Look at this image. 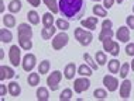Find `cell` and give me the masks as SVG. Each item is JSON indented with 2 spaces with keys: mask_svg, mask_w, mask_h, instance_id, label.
Returning a JSON list of instances; mask_svg holds the SVG:
<instances>
[{
  "mask_svg": "<svg viewBox=\"0 0 134 101\" xmlns=\"http://www.w3.org/2000/svg\"><path fill=\"white\" fill-rule=\"evenodd\" d=\"M111 27H113V21L111 20L106 18L102 21V30H111Z\"/></svg>",
  "mask_w": 134,
  "mask_h": 101,
  "instance_id": "obj_39",
  "label": "cell"
},
{
  "mask_svg": "<svg viewBox=\"0 0 134 101\" xmlns=\"http://www.w3.org/2000/svg\"><path fill=\"white\" fill-rule=\"evenodd\" d=\"M41 81V77H40V73H34V72H30V74L27 76V83L30 87H35V86L40 84Z\"/></svg>",
  "mask_w": 134,
  "mask_h": 101,
  "instance_id": "obj_20",
  "label": "cell"
},
{
  "mask_svg": "<svg viewBox=\"0 0 134 101\" xmlns=\"http://www.w3.org/2000/svg\"><path fill=\"white\" fill-rule=\"evenodd\" d=\"M90 87V80L88 76H81V77L75 79L74 81V91L76 94H82L83 91H86Z\"/></svg>",
  "mask_w": 134,
  "mask_h": 101,
  "instance_id": "obj_5",
  "label": "cell"
},
{
  "mask_svg": "<svg viewBox=\"0 0 134 101\" xmlns=\"http://www.w3.org/2000/svg\"><path fill=\"white\" fill-rule=\"evenodd\" d=\"M83 59H85V62L88 63V65H89L90 67H92L93 70H97V69H99V66H100V65L97 63V62H96V59H93V58L90 56L89 53H85V55H83Z\"/></svg>",
  "mask_w": 134,
  "mask_h": 101,
  "instance_id": "obj_31",
  "label": "cell"
},
{
  "mask_svg": "<svg viewBox=\"0 0 134 101\" xmlns=\"http://www.w3.org/2000/svg\"><path fill=\"white\" fill-rule=\"evenodd\" d=\"M95 59H96V62L99 63L100 66L107 65V56H106V53H104L103 51H97V52L95 53Z\"/></svg>",
  "mask_w": 134,
  "mask_h": 101,
  "instance_id": "obj_33",
  "label": "cell"
},
{
  "mask_svg": "<svg viewBox=\"0 0 134 101\" xmlns=\"http://www.w3.org/2000/svg\"><path fill=\"white\" fill-rule=\"evenodd\" d=\"M76 72H78V67H76V65L75 63H66V66H65V69H64V76H65V79L66 80H72V79H75V74H76Z\"/></svg>",
  "mask_w": 134,
  "mask_h": 101,
  "instance_id": "obj_15",
  "label": "cell"
},
{
  "mask_svg": "<svg viewBox=\"0 0 134 101\" xmlns=\"http://www.w3.org/2000/svg\"><path fill=\"white\" fill-rule=\"evenodd\" d=\"M51 69V63H49V60H42L41 63L38 65V73L40 74H47Z\"/></svg>",
  "mask_w": 134,
  "mask_h": 101,
  "instance_id": "obj_30",
  "label": "cell"
},
{
  "mask_svg": "<svg viewBox=\"0 0 134 101\" xmlns=\"http://www.w3.org/2000/svg\"><path fill=\"white\" fill-rule=\"evenodd\" d=\"M92 2H96V3H99V2H100V0H92Z\"/></svg>",
  "mask_w": 134,
  "mask_h": 101,
  "instance_id": "obj_48",
  "label": "cell"
},
{
  "mask_svg": "<svg viewBox=\"0 0 134 101\" xmlns=\"http://www.w3.org/2000/svg\"><path fill=\"white\" fill-rule=\"evenodd\" d=\"M130 94H131V80L124 79V80H123V83L120 84V98L129 100Z\"/></svg>",
  "mask_w": 134,
  "mask_h": 101,
  "instance_id": "obj_13",
  "label": "cell"
},
{
  "mask_svg": "<svg viewBox=\"0 0 134 101\" xmlns=\"http://www.w3.org/2000/svg\"><path fill=\"white\" fill-rule=\"evenodd\" d=\"M19 45L21 46V49H23V51H31L32 41H31V39H21V41H19Z\"/></svg>",
  "mask_w": 134,
  "mask_h": 101,
  "instance_id": "obj_36",
  "label": "cell"
},
{
  "mask_svg": "<svg viewBox=\"0 0 134 101\" xmlns=\"http://www.w3.org/2000/svg\"><path fill=\"white\" fill-rule=\"evenodd\" d=\"M61 80H62V73H61L59 70H54L52 73L48 74V77H47V86L49 87V90L55 91V90H58V87H59Z\"/></svg>",
  "mask_w": 134,
  "mask_h": 101,
  "instance_id": "obj_6",
  "label": "cell"
},
{
  "mask_svg": "<svg viewBox=\"0 0 134 101\" xmlns=\"http://www.w3.org/2000/svg\"><path fill=\"white\" fill-rule=\"evenodd\" d=\"M7 86H9V94L12 97H19L21 94V86L17 81H10Z\"/></svg>",
  "mask_w": 134,
  "mask_h": 101,
  "instance_id": "obj_17",
  "label": "cell"
},
{
  "mask_svg": "<svg viewBox=\"0 0 134 101\" xmlns=\"http://www.w3.org/2000/svg\"><path fill=\"white\" fill-rule=\"evenodd\" d=\"M130 66H131V70H133V72H134V59H133V60H131V65H130Z\"/></svg>",
  "mask_w": 134,
  "mask_h": 101,
  "instance_id": "obj_46",
  "label": "cell"
},
{
  "mask_svg": "<svg viewBox=\"0 0 134 101\" xmlns=\"http://www.w3.org/2000/svg\"><path fill=\"white\" fill-rule=\"evenodd\" d=\"M74 35H75V38H76V41H79V44H81L82 46H88L90 42H92V39H93L92 31L83 30L82 25H81V27H78V28H75Z\"/></svg>",
  "mask_w": 134,
  "mask_h": 101,
  "instance_id": "obj_2",
  "label": "cell"
},
{
  "mask_svg": "<svg viewBox=\"0 0 134 101\" xmlns=\"http://www.w3.org/2000/svg\"><path fill=\"white\" fill-rule=\"evenodd\" d=\"M7 91H9V86H6L4 83H2V84H0V96L4 97L7 94Z\"/></svg>",
  "mask_w": 134,
  "mask_h": 101,
  "instance_id": "obj_41",
  "label": "cell"
},
{
  "mask_svg": "<svg viewBox=\"0 0 134 101\" xmlns=\"http://www.w3.org/2000/svg\"><path fill=\"white\" fill-rule=\"evenodd\" d=\"M28 3L32 6V7H38L40 6V3H41V0H27Z\"/></svg>",
  "mask_w": 134,
  "mask_h": 101,
  "instance_id": "obj_43",
  "label": "cell"
},
{
  "mask_svg": "<svg viewBox=\"0 0 134 101\" xmlns=\"http://www.w3.org/2000/svg\"><path fill=\"white\" fill-rule=\"evenodd\" d=\"M0 41H2L3 44H9V42L13 41V34L10 30H7V27L0 30Z\"/></svg>",
  "mask_w": 134,
  "mask_h": 101,
  "instance_id": "obj_19",
  "label": "cell"
},
{
  "mask_svg": "<svg viewBox=\"0 0 134 101\" xmlns=\"http://www.w3.org/2000/svg\"><path fill=\"white\" fill-rule=\"evenodd\" d=\"M116 38H117V41L123 42V44H127L130 41V28L127 25H121V27H119L117 32H116Z\"/></svg>",
  "mask_w": 134,
  "mask_h": 101,
  "instance_id": "obj_11",
  "label": "cell"
},
{
  "mask_svg": "<svg viewBox=\"0 0 134 101\" xmlns=\"http://www.w3.org/2000/svg\"><path fill=\"white\" fill-rule=\"evenodd\" d=\"M17 37H19V41H21V39H32L31 25L27 23L19 24V27H17Z\"/></svg>",
  "mask_w": 134,
  "mask_h": 101,
  "instance_id": "obj_7",
  "label": "cell"
},
{
  "mask_svg": "<svg viewBox=\"0 0 134 101\" xmlns=\"http://www.w3.org/2000/svg\"><path fill=\"white\" fill-rule=\"evenodd\" d=\"M114 3H116V0H103V6L106 7L107 10H109V9H111Z\"/></svg>",
  "mask_w": 134,
  "mask_h": 101,
  "instance_id": "obj_42",
  "label": "cell"
},
{
  "mask_svg": "<svg viewBox=\"0 0 134 101\" xmlns=\"http://www.w3.org/2000/svg\"><path fill=\"white\" fill-rule=\"evenodd\" d=\"M74 97V90L72 89H64L59 94V100L61 101H69Z\"/></svg>",
  "mask_w": 134,
  "mask_h": 101,
  "instance_id": "obj_32",
  "label": "cell"
},
{
  "mask_svg": "<svg viewBox=\"0 0 134 101\" xmlns=\"http://www.w3.org/2000/svg\"><path fill=\"white\" fill-rule=\"evenodd\" d=\"M0 80L4 81L6 79H13L14 76H16V72L13 70V67L10 66H6V65H2L0 66Z\"/></svg>",
  "mask_w": 134,
  "mask_h": 101,
  "instance_id": "obj_14",
  "label": "cell"
},
{
  "mask_svg": "<svg viewBox=\"0 0 134 101\" xmlns=\"http://www.w3.org/2000/svg\"><path fill=\"white\" fill-rule=\"evenodd\" d=\"M123 2H124V0H116V3H119V4H121Z\"/></svg>",
  "mask_w": 134,
  "mask_h": 101,
  "instance_id": "obj_47",
  "label": "cell"
},
{
  "mask_svg": "<svg viewBox=\"0 0 134 101\" xmlns=\"http://www.w3.org/2000/svg\"><path fill=\"white\" fill-rule=\"evenodd\" d=\"M93 97H95L96 100H106L107 98V89H96L95 91H93Z\"/></svg>",
  "mask_w": 134,
  "mask_h": 101,
  "instance_id": "obj_34",
  "label": "cell"
},
{
  "mask_svg": "<svg viewBox=\"0 0 134 101\" xmlns=\"http://www.w3.org/2000/svg\"><path fill=\"white\" fill-rule=\"evenodd\" d=\"M9 59H10V63L13 66H19L23 62L21 59V46L20 45H12L9 49Z\"/></svg>",
  "mask_w": 134,
  "mask_h": 101,
  "instance_id": "obj_4",
  "label": "cell"
},
{
  "mask_svg": "<svg viewBox=\"0 0 134 101\" xmlns=\"http://www.w3.org/2000/svg\"><path fill=\"white\" fill-rule=\"evenodd\" d=\"M97 23H99V17H96V16L81 20V25L83 28H86V30H89V31H95L96 27H97Z\"/></svg>",
  "mask_w": 134,
  "mask_h": 101,
  "instance_id": "obj_12",
  "label": "cell"
},
{
  "mask_svg": "<svg viewBox=\"0 0 134 101\" xmlns=\"http://www.w3.org/2000/svg\"><path fill=\"white\" fill-rule=\"evenodd\" d=\"M92 72H93V69L89 66L88 63H82L81 66L78 67V74L79 76H92Z\"/></svg>",
  "mask_w": 134,
  "mask_h": 101,
  "instance_id": "obj_27",
  "label": "cell"
},
{
  "mask_svg": "<svg viewBox=\"0 0 134 101\" xmlns=\"http://www.w3.org/2000/svg\"><path fill=\"white\" fill-rule=\"evenodd\" d=\"M41 21H42V25L44 27H52L54 24H55V18H54V13H44L42 14V18H41Z\"/></svg>",
  "mask_w": 134,
  "mask_h": 101,
  "instance_id": "obj_22",
  "label": "cell"
},
{
  "mask_svg": "<svg viewBox=\"0 0 134 101\" xmlns=\"http://www.w3.org/2000/svg\"><path fill=\"white\" fill-rule=\"evenodd\" d=\"M35 63H37V58L34 53H26L23 58V62H21V67L26 72H31L35 67Z\"/></svg>",
  "mask_w": 134,
  "mask_h": 101,
  "instance_id": "obj_9",
  "label": "cell"
},
{
  "mask_svg": "<svg viewBox=\"0 0 134 101\" xmlns=\"http://www.w3.org/2000/svg\"><path fill=\"white\" fill-rule=\"evenodd\" d=\"M35 96H37L38 101H48L49 100V91H48L47 87H38Z\"/></svg>",
  "mask_w": 134,
  "mask_h": 101,
  "instance_id": "obj_23",
  "label": "cell"
},
{
  "mask_svg": "<svg viewBox=\"0 0 134 101\" xmlns=\"http://www.w3.org/2000/svg\"><path fill=\"white\" fill-rule=\"evenodd\" d=\"M2 21H3V24H4V27H7V28L16 27V17L13 16V13L12 14H4V16L2 17Z\"/></svg>",
  "mask_w": 134,
  "mask_h": 101,
  "instance_id": "obj_24",
  "label": "cell"
},
{
  "mask_svg": "<svg viewBox=\"0 0 134 101\" xmlns=\"http://www.w3.org/2000/svg\"><path fill=\"white\" fill-rule=\"evenodd\" d=\"M57 25H52V27H44L41 30V37L42 39H51L55 37V34H57Z\"/></svg>",
  "mask_w": 134,
  "mask_h": 101,
  "instance_id": "obj_16",
  "label": "cell"
},
{
  "mask_svg": "<svg viewBox=\"0 0 134 101\" xmlns=\"http://www.w3.org/2000/svg\"><path fill=\"white\" fill-rule=\"evenodd\" d=\"M42 2H44V4L49 9L51 13H54V14L59 13V3H58L57 0H42Z\"/></svg>",
  "mask_w": 134,
  "mask_h": 101,
  "instance_id": "obj_26",
  "label": "cell"
},
{
  "mask_svg": "<svg viewBox=\"0 0 134 101\" xmlns=\"http://www.w3.org/2000/svg\"><path fill=\"white\" fill-rule=\"evenodd\" d=\"M92 11L96 17H100V18H106L107 17V9L104 6H100L99 3H96V4L93 6Z\"/></svg>",
  "mask_w": 134,
  "mask_h": 101,
  "instance_id": "obj_18",
  "label": "cell"
},
{
  "mask_svg": "<svg viewBox=\"0 0 134 101\" xmlns=\"http://www.w3.org/2000/svg\"><path fill=\"white\" fill-rule=\"evenodd\" d=\"M21 7H23V4H21L20 0H12V2L9 3V6H7V9H9L10 13L16 14V13L21 11Z\"/></svg>",
  "mask_w": 134,
  "mask_h": 101,
  "instance_id": "obj_25",
  "label": "cell"
},
{
  "mask_svg": "<svg viewBox=\"0 0 134 101\" xmlns=\"http://www.w3.org/2000/svg\"><path fill=\"white\" fill-rule=\"evenodd\" d=\"M102 44H103V51L104 52H109L111 56H117L120 53V45H119V42L113 41L111 38L103 41Z\"/></svg>",
  "mask_w": 134,
  "mask_h": 101,
  "instance_id": "obj_8",
  "label": "cell"
},
{
  "mask_svg": "<svg viewBox=\"0 0 134 101\" xmlns=\"http://www.w3.org/2000/svg\"><path fill=\"white\" fill-rule=\"evenodd\" d=\"M114 35L116 34L113 32V30H102L100 34H99V41L103 42V41H106V39H109V38H113Z\"/></svg>",
  "mask_w": 134,
  "mask_h": 101,
  "instance_id": "obj_35",
  "label": "cell"
},
{
  "mask_svg": "<svg viewBox=\"0 0 134 101\" xmlns=\"http://www.w3.org/2000/svg\"><path fill=\"white\" fill-rule=\"evenodd\" d=\"M120 67H121V65H120V62H119L117 59H111V60H109V63H107V69H109V72H110L111 74H117L119 72H120Z\"/></svg>",
  "mask_w": 134,
  "mask_h": 101,
  "instance_id": "obj_21",
  "label": "cell"
},
{
  "mask_svg": "<svg viewBox=\"0 0 134 101\" xmlns=\"http://www.w3.org/2000/svg\"><path fill=\"white\" fill-rule=\"evenodd\" d=\"M124 51H126V53H127L129 56H134V42H127L126 44V48H124Z\"/></svg>",
  "mask_w": 134,
  "mask_h": 101,
  "instance_id": "obj_38",
  "label": "cell"
},
{
  "mask_svg": "<svg viewBox=\"0 0 134 101\" xmlns=\"http://www.w3.org/2000/svg\"><path fill=\"white\" fill-rule=\"evenodd\" d=\"M126 24H127V27L130 30H134V14H131V16H129L126 18Z\"/></svg>",
  "mask_w": 134,
  "mask_h": 101,
  "instance_id": "obj_40",
  "label": "cell"
},
{
  "mask_svg": "<svg viewBox=\"0 0 134 101\" xmlns=\"http://www.w3.org/2000/svg\"><path fill=\"white\" fill-rule=\"evenodd\" d=\"M131 69V66H130V63H123L121 65V67H120V72H119V73H120V77L121 79H126L127 77V74H129V70Z\"/></svg>",
  "mask_w": 134,
  "mask_h": 101,
  "instance_id": "obj_37",
  "label": "cell"
},
{
  "mask_svg": "<svg viewBox=\"0 0 134 101\" xmlns=\"http://www.w3.org/2000/svg\"><path fill=\"white\" fill-rule=\"evenodd\" d=\"M133 11H134V7H133Z\"/></svg>",
  "mask_w": 134,
  "mask_h": 101,
  "instance_id": "obj_49",
  "label": "cell"
},
{
  "mask_svg": "<svg viewBox=\"0 0 134 101\" xmlns=\"http://www.w3.org/2000/svg\"><path fill=\"white\" fill-rule=\"evenodd\" d=\"M4 10H6V4H4V2H3V0H0V11L4 13Z\"/></svg>",
  "mask_w": 134,
  "mask_h": 101,
  "instance_id": "obj_44",
  "label": "cell"
},
{
  "mask_svg": "<svg viewBox=\"0 0 134 101\" xmlns=\"http://www.w3.org/2000/svg\"><path fill=\"white\" fill-rule=\"evenodd\" d=\"M55 25H57V28L58 30H61V31H66L68 28H69V20L68 18H57L55 20Z\"/></svg>",
  "mask_w": 134,
  "mask_h": 101,
  "instance_id": "obj_29",
  "label": "cell"
},
{
  "mask_svg": "<svg viewBox=\"0 0 134 101\" xmlns=\"http://www.w3.org/2000/svg\"><path fill=\"white\" fill-rule=\"evenodd\" d=\"M59 14L68 20H81L86 11V0H58Z\"/></svg>",
  "mask_w": 134,
  "mask_h": 101,
  "instance_id": "obj_1",
  "label": "cell"
},
{
  "mask_svg": "<svg viewBox=\"0 0 134 101\" xmlns=\"http://www.w3.org/2000/svg\"><path fill=\"white\" fill-rule=\"evenodd\" d=\"M103 86L110 93H113L119 89V79L114 77V76H111V74H106L103 77Z\"/></svg>",
  "mask_w": 134,
  "mask_h": 101,
  "instance_id": "obj_10",
  "label": "cell"
},
{
  "mask_svg": "<svg viewBox=\"0 0 134 101\" xmlns=\"http://www.w3.org/2000/svg\"><path fill=\"white\" fill-rule=\"evenodd\" d=\"M68 42H69V35L66 34V31H61L58 34H55V37L52 38L51 45L54 51H61L64 46L68 45Z\"/></svg>",
  "mask_w": 134,
  "mask_h": 101,
  "instance_id": "obj_3",
  "label": "cell"
},
{
  "mask_svg": "<svg viewBox=\"0 0 134 101\" xmlns=\"http://www.w3.org/2000/svg\"><path fill=\"white\" fill-rule=\"evenodd\" d=\"M4 58V49H0V59Z\"/></svg>",
  "mask_w": 134,
  "mask_h": 101,
  "instance_id": "obj_45",
  "label": "cell"
},
{
  "mask_svg": "<svg viewBox=\"0 0 134 101\" xmlns=\"http://www.w3.org/2000/svg\"><path fill=\"white\" fill-rule=\"evenodd\" d=\"M27 20H28V23L32 24V25L40 24V16H38V13L35 11V10H30V11L27 13Z\"/></svg>",
  "mask_w": 134,
  "mask_h": 101,
  "instance_id": "obj_28",
  "label": "cell"
}]
</instances>
